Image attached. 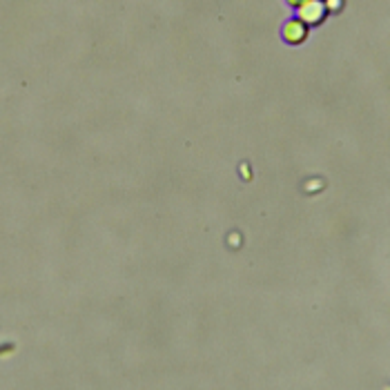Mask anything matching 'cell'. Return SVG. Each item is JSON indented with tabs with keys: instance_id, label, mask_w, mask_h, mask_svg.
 Returning a JSON list of instances; mask_svg holds the SVG:
<instances>
[{
	"instance_id": "cell-1",
	"label": "cell",
	"mask_w": 390,
	"mask_h": 390,
	"mask_svg": "<svg viewBox=\"0 0 390 390\" xmlns=\"http://www.w3.org/2000/svg\"><path fill=\"white\" fill-rule=\"evenodd\" d=\"M326 7H323V0H303L297 7V18L303 25H319L323 18H326Z\"/></svg>"
},
{
	"instance_id": "cell-2",
	"label": "cell",
	"mask_w": 390,
	"mask_h": 390,
	"mask_svg": "<svg viewBox=\"0 0 390 390\" xmlns=\"http://www.w3.org/2000/svg\"><path fill=\"white\" fill-rule=\"evenodd\" d=\"M308 36V25H303L299 18H294V21H290L288 25L283 27V38L292 45H299L306 41Z\"/></svg>"
},
{
	"instance_id": "cell-3",
	"label": "cell",
	"mask_w": 390,
	"mask_h": 390,
	"mask_svg": "<svg viewBox=\"0 0 390 390\" xmlns=\"http://www.w3.org/2000/svg\"><path fill=\"white\" fill-rule=\"evenodd\" d=\"M344 5V0H323V7H326V12H337Z\"/></svg>"
},
{
	"instance_id": "cell-4",
	"label": "cell",
	"mask_w": 390,
	"mask_h": 390,
	"mask_svg": "<svg viewBox=\"0 0 390 390\" xmlns=\"http://www.w3.org/2000/svg\"><path fill=\"white\" fill-rule=\"evenodd\" d=\"M303 3V0H288V5H292V7H299Z\"/></svg>"
}]
</instances>
